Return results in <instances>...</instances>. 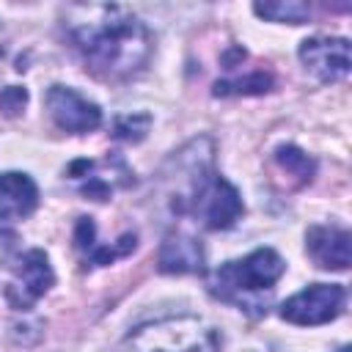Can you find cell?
<instances>
[{"label": "cell", "instance_id": "cell-1", "mask_svg": "<svg viewBox=\"0 0 352 352\" xmlns=\"http://www.w3.org/2000/svg\"><path fill=\"white\" fill-rule=\"evenodd\" d=\"M66 33L91 72L107 80L138 74L154 47L148 28L124 6H72L66 11Z\"/></svg>", "mask_w": 352, "mask_h": 352}, {"label": "cell", "instance_id": "cell-2", "mask_svg": "<svg viewBox=\"0 0 352 352\" xmlns=\"http://www.w3.org/2000/svg\"><path fill=\"white\" fill-rule=\"evenodd\" d=\"M121 352H220V338L204 319L182 314L135 327Z\"/></svg>", "mask_w": 352, "mask_h": 352}, {"label": "cell", "instance_id": "cell-3", "mask_svg": "<svg viewBox=\"0 0 352 352\" xmlns=\"http://www.w3.org/2000/svg\"><path fill=\"white\" fill-rule=\"evenodd\" d=\"M286 272L283 258L272 248H258L248 253L239 261H226L214 275H212V292L223 300L245 305L250 297L270 292L280 275Z\"/></svg>", "mask_w": 352, "mask_h": 352}, {"label": "cell", "instance_id": "cell-4", "mask_svg": "<svg viewBox=\"0 0 352 352\" xmlns=\"http://www.w3.org/2000/svg\"><path fill=\"white\" fill-rule=\"evenodd\" d=\"M176 209L190 212L195 220H201V226L212 231L231 228L245 214V204L234 184L209 168H198L190 184V195L176 198Z\"/></svg>", "mask_w": 352, "mask_h": 352}, {"label": "cell", "instance_id": "cell-5", "mask_svg": "<svg viewBox=\"0 0 352 352\" xmlns=\"http://www.w3.org/2000/svg\"><path fill=\"white\" fill-rule=\"evenodd\" d=\"M52 283H55V272L50 267L47 253L33 248L11 261V278L6 286V297L16 311H28L38 297L50 292Z\"/></svg>", "mask_w": 352, "mask_h": 352}, {"label": "cell", "instance_id": "cell-6", "mask_svg": "<svg viewBox=\"0 0 352 352\" xmlns=\"http://www.w3.org/2000/svg\"><path fill=\"white\" fill-rule=\"evenodd\" d=\"M346 292L338 283H314L297 294H292L280 305V316L292 324L300 327H314V324H327L344 311Z\"/></svg>", "mask_w": 352, "mask_h": 352}, {"label": "cell", "instance_id": "cell-7", "mask_svg": "<svg viewBox=\"0 0 352 352\" xmlns=\"http://www.w3.org/2000/svg\"><path fill=\"white\" fill-rule=\"evenodd\" d=\"M44 104L55 126L63 132L82 135V132H94L102 124V110L69 85H52L44 96Z\"/></svg>", "mask_w": 352, "mask_h": 352}, {"label": "cell", "instance_id": "cell-8", "mask_svg": "<svg viewBox=\"0 0 352 352\" xmlns=\"http://www.w3.org/2000/svg\"><path fill=\"white\" fill-rule=\"evenodd\" d=\"M300 60L305 72H311L322 82H336L349 74V41L333 36H314L300 44Z\"/></svg>", "mask_w": 352, "mask_h": 352}, {"label": "cell", "instance_id": "cell-9", "mask_svg": "<svg viewBox=\"0 0 352 352\" xmlns=\"http://www.w3.org/2000/svg\"><path fill=\"white\" fill-rule=\"evenodd\" d=\"M38 204V187L28 173H0V242L14 236V223L28 217Z\"/></svg>", "mask_w": 352, "mask_h": 352}, {"label": "cell", "instance_id": "cell-10", "mask_svg": "<svg viewBox=\"0 0 352 352\" xmlns=\"http://www.w3.org/2000/svg\"><path fill=\"white\" fill-rule=\"evenodd\" d=\"M305 250L322 270H346L352 261V236L341 226H311Z\"/></svg>", "mask_w": 352, "mask_h": 352}, {"label": "cell", "instance_id": "cell-11", "mask_svg": "<svg viewBox=\"0 0 352 352\" xmlns=\"http://www.w3.org/2000/svg\"><path fill=\"white\" fill-rule=\"evenodd\" d=\"M157 264L168 275H184V272H198L204 270V248L195 236L190 234H168L160 245Z\"/></svg>", "mask_w": 352, "mask_h": 352}, {"label": "cell", "instance_id": "cell-12", "mask_svg": "<svg viewBox=\"0 0 352 352\" xmlns=\"http://www.w3.org/2000/svg\"><path fill=\"white\" fill-rule=\"evenodd\" d=\"M94 234H96L94 220L91 217H80L77 220V228H74V248L91 264H113L116 258H121L129 250H135V234H124L118 239V245H113V248L110 245H96Z\"/></svg>", "mask_w": 352, "mask_h": 352}, {"label": "cell", "instance_id": "cell-13", "mask_svg": "<svg viewBox=\"0 0 352 352\" xmlns=\"http://www.w3.org/2000/svg\"><path fill=\"white\" fill-rule=\"evenodd\" d=\"M253 11L264 19L272 22H289V25H302L311 14V8L300 0H275V3H256Z\"/></svg>", "mask_w": 352, "mask_h": 352}, {"label": "cell", "instance_id": "cell-14", "mask_svg": "<svg viewBox=\"0 0 352 352\" xmlns=\"http://www.w3.org/2000/svg\"><path fill=\"white\" fill-rule=\"evenodd\" d=\"M275 160H278V165H280L289 176H297L300 182H311V176H314V170H316L314 160H311L305 151H300L297 146H280V148L275 151Z\"/></svg>", "mask_w": 352, "mask_h": 352}, {"label": "cell", "instance_id": "cell-15", "mask_svg": "<svg viewBox=\"0 0 352 352\" xmlns=\"http://www.w3.org/2000/svg\"><path fill=\"white\" fill-rule=\"evenodd\" d=\"M272 88V77L264 72H253L242 80H223L214 82V96H231V94H264Z\"/></svg>", "mask_w": 352, "mask_h": 352}, {"label": "cell", "instance_id": "cell-16", "mask_svg": "<svg viewBox=\"0 0 352 352\" xmlns=\"http://www.w3.org/2000/svg\"><path fill=\"white\" fill-rule=\"evenodd\" d=\"M148 129V116H124L116 121L113 126V135L116 138H124V140H140Z\"/></svg>", "mask_w": 352, "mask_h": 352}, {"label": "cell", "instance_id": "cell-17", "mask_svg": "<svg viewBox=\"0 0 352 352\" xmlns=\"http://www.w3.org/2000/svg\"><path fill=\"white\" fill-rule=\"evenodd\" d=\"M25 104H28V91H25V88H19V85L3 88V94H0V110H3L8 118L19 116V113L25 110Z\"/></svg>", "mask_w": 352, "mask_h": 352}]
</instances>
